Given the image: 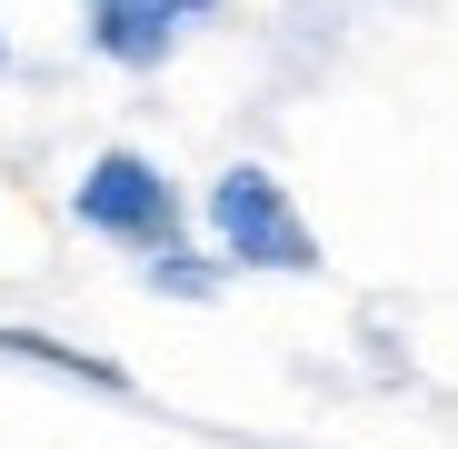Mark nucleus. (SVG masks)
I'll use <instances>...</instances> for the list:
<instances>
[{
    "instance_id": "f257e3e1",
    "label": "nucleus",
    "mask_w": 458,
    "mask_h": 449,
    "mask_svg": "<svg viewBox=\"0 0 458 449\" xmlns=\"http://www.w3.org/2000/svg\"><path fill=\"white\" fill-rule=\"evenodd\" d=\"M81 230H100L120 250H149V260H180V200H170V180L149 160L110 150V160L81 180Z\"/></svg>"
},
{
    "instance_id": "f03ea898",
    "label": "nucleus",
    "mask_w": 458,
    "mask_h": 449,
    "mask_svg": "<svg viewBox=\"0 0 458 449\" xmlns=\"http://www.w3.org/2000/svg\"><path fill=\"white\" fill-rule=\"evenodd\" d=\"M209 220H219L229 260H259V270H319L310 220H299V200H289L269 170H229L219 200H209Z\"/></svg>"
},
{
    "instance_id": "7ed1b4c3",
    "label": "nucleus",
    "mask_w": 458,
    "mask_h": 449,
    "mask_svg": "<svg viewBox=\"0 0 458 449\" xmlns=\"http://www.w3.org/2000/svg\"><path fill=\"white\" fill-rule=\"evenodd\" d=\"M190 21H209V0H90V40L130 70H149Z\"/></svg>"
}]
</instances>
